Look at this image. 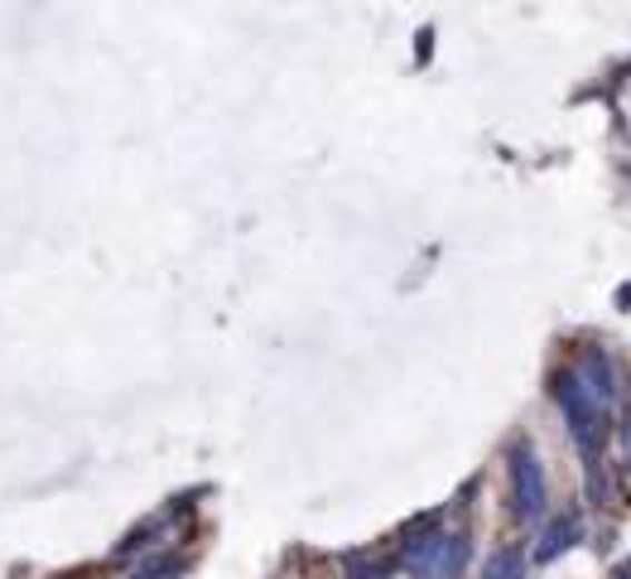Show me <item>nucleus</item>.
I'll use <instances>...</instances> for the list:
<instances>
[{
  "mask_svg": "<svg viewBox=\"0 0 631 579\" xmlns=\"http://www.w3.org/2000/svg\"><path fill=\"white\" fill-rule=\"evenodd\" d=\"M516 492H521V512L525 517L545 512V473H540V459L531 454V444L516 449Z\"/></svg>",
  "mask_w": 631,
  "mask_h": 579,
  "instance_id": "2",
  "label": "nucleus"
},
{
  "mask_svg": "<svg viewBox=\"0 0 631 579\" xmlns=\"http://www.w3.org/2000/svg\"><path fill=\"white\" fill-rule=\"evenodd\" d=\"M569 536H579V517L560 521V527L550 531V546H540V560H550V556H554V550H560V546H574V541H569Z\"/></svg>",
  "mask_w": 631,
  "mask_h": 579,
  "instance_id": "3",
  "label": "nucleus"
},
{
  "mask_svg": "<svg viewBox=\"0 0 631 579\" xmlns=\"http://www.w3.org/2000/svg\"><path fill=\"white\" fill-rule=\"evenodd\" d=\"M554 401H560L569 430H574V444L589 459H598V444H603V401L579 382V372H564L560 382H554Z\"/></svg>",
  "mask_w": 631,
  "mask_h": 579,
  "instance_id": "1",
  "label": "nucleus"
},
{
  "mask_svg": "<svg viewBox=\"0 0 631 579\" xmlns=\"http://www.w3.org/2000/svg\"><path fill=\"white\" fill-rule=\"evenodd\" d=\"M352 579H386V575H381V570H357Z\"/></svg>",
  "mask_w": 631,
  "mask_h": 579,
  "instance_id": "4",
  "label": "nucleus"
}]
</instances>
